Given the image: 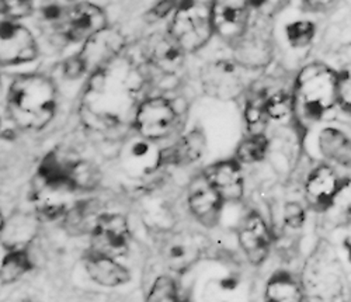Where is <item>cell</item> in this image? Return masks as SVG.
<instances>
[{
  "instance_id": "cell-9",
  "label": "cell",
  "mask_w": 351,
  "mask_h": 302,
  "mask_svg": "<svg viewBox=\"0 0 351 302\" xmlns=\"http://www.w3.org/2000/svg\"><path fill=\"white\" fill-rule=\"evenodd\" d=\"M174 110L171 104L162 99H151L145 102L136 114V126L142 137L146 139H159L169 134L174 123Z\"/></svg>"
},
{
  "instance_id": "cell-12",
  "label": "cell",
  "mask_w": 351,
  "mask_h": 302,
  "mask_svg": "<svg viewBox=\"0 0 351 302\" xmlns=\"http://www.w3.org/2000/svg\"><path fill=\"white\" fill-rule=\"evenodd\" d=\"M183 48L171 36L154 34L146 43L149 62L166 73H174L183 67Z\"/></svg>"
},
{
  "instance_id": "cell-21",
  "label": "cell",
  "mask_w": 351,
  "mask_h": 302,
  "mask_svg": "<svg viewBox=\"0 0 351 302\" xmlns=\"http://www.w3.org/2000/svg\"><path fill=\"white\" fill-rule=\"evenodd\" d=\"M266 297L269 301L274 302H297L301 301L302 294L298 283L291 276L282 273L270 280Z\"/></svg>"
},
{
  "instance_id": "cell-11",
  "label": "cell",
  "mask_w": 351,
  "mask_h": 302,
  "mask_svg": "<svg viewBox=\"0 0 351 302\" xmlns=\"http://www.w3.org/2000/svg\"><path fill=\"white\" fill-rule=\"evenodd\" d=\"M239 244L253 264H260L269 255L271 236L261 217L250 216L239 232Z\"/></svg>"
},
{
  "instance_id": "cell-30",
  "label": "cell",
  "mask_w": 351,
  "mask_h": 302,
  "mask_svg": "<svg viewBox=\"0 0 351 302\" xmlns=\"http://www.w3.org/2000/svg\"><path fill=\"white\" fill-rule=\"evenodd\" d=\"M332 207H339L341 214L351 216V180L340 181L339 190L329 208Z\"/></svg>"
},
{
  "instance_id": "cell-10",
  "label": "cell",
  "mask_w": 351,
  "mask_h": 302,
  "mask_svg": "<svg viewBox=\"0 0 351 302\" xmlns=\"http://www.w3.org/2000/svg\"><path fill=\"white\" fill-rule=\"evenodd\" d=\"M128 222L121 216H103L93 229V242L97 255L110 256L127 248Z\"/></svg>"
},
{
  "instance_id": "cell-25",
  "label": "cell",
  "mask_w": 351,
  "mask_h": 302,
  "mask_svg": "<svg viewBox=\"0 0 351 302\" xmlns=\"http://www.w3.org/2000/svg\"><path fill=\"white\" fill-rule=\"evenodd\" d=\"M246 119H247L249 128H252L254 131V134H257L256 131L261 130L266 126L269 115L266 111V96L265 95H258L254 99L249 100L247 107H246Z\"/></svg>"
},
{
  "instance_id": "cell-13",
  "label": "cell",
  "mask_w": 351,
  "mask_h": 302,
  "mask_svg": "<svg viewBox=\"0 0 351 302\" xmlns=\"http://www.w3.org/2000/svg\"><path fill=\"white\" fill-rule=\"evenodd\" d=\"M189 201L193 214L201 222L211 225L217 221L222 198L211 186L207 176L197 178L191 185Z\"/></svg>"
},
{
  "instance_id": "cell-23",
  "label": "cell",
  "mask_w": 351,
  "mask_h": 302,
  "mask_svg": "<svg viewBox=\"0 0 351 302\" xmlns=\"http://www.w3.org/2000/svg\"><path fill=\"white\" fill-rule=\"evenodd\" d=\"M267 152V139L261 134H253L238 148V159L243 163H254L265 158Z\"/></svg>"
},
{
  "instance_id": "cell-17",
  "label": "cell",
  "mask_w": 351,
  "mask_h": 302,
  "mask_svg": "<svg viewBox=\"0 0 351 302\" xmlns=\"http://www.w3.org/2000/svg\"><path fill=\"white\" fill-rule=\"evenodd\" d=\"M340 181L336 173L328 167L322 166L312 172L306 181V196L309 201L319 208H329L337 190Z\"/></svg>"
},
{
  "instance_id": "cell-27",
  "label": "cell",
  "mask_w": 351,
  "mask_h": 302,
  "mask_svg": "<svg viewBox=\"0 0 351 302\" xmlns=\"http://www.w3.org/2000/svg\"><path fill=\"white\" fill-rule=\"evenodd\" d=\"M178 299V288L170 277H159L148 295L151 302H171Z\"/></svg>"
},
{
  "instance_id": "cell-16",
  "label": "cell",
  "mask_w": 351,
  "mask_h": 302,
  "mask_svg": "<svg viewBox=\"0 0 351 302\" xmlns=\"http://www.w3.org/2000/svg\"><path fill=\"white\" fill-rule=\"evenodd\" d=\"M235 55L241 67L245 68H261L271 58L270 40L261 33H249L235 44Z\"/></svg>"
},
{
  "instance_id": "cell-24",
  "label": "cell",
  "mask_w": 351,
  "mask_h": 302,
  "mask_svg": "<svg viewBox=\"0 0 351 302\" xmlns=\"http://www.w3.org/2000/svg\"><path fill=\"white\" fill-rule=\"evenodd\" d=\"M295 110L294 96H289L284 92L266 96V111L269 118L282 119Z\"/></svg>"
},
{
  "instance_id": "cell-34",
  "label": "cell",
  "mask_w": 351,
  "mask_h": 302,
  "mask_svg": "<svg viewBox=\"0 0 351 302\" xmlns=\"http://www.w3.org/2000/svg\"><path fill=\"white\" fill-rule=\"evenodd\" d=\"M174 6V0H163V2H160L152 12L151 14L155 16V19H162L165 17Z\"/></svg>"
},
{
  "instance_id": "cell-31",
  "label": "cell",
  "mask_w": 351,
  "mask_h": 302,
  "mask_svg": "<svg viewBox=\"0 0 351 302\" xmlns=\"http://www.w3.org/2000/svg\"><path fill=\"white\" fill-rule=\"evenodd\" d=\"M305 213L300 204L289 202L284 207V221L291 228H300L304 224Z\"/></svg>"
},
{
  "instance_id": "cell-28",
  "label": "cell",
  "mask_w": 351,
  "mask_h": 302,
  "mask_svg": "<svg viewBox=\"0 0 351 302\" xmlns=\"http://www.w3.org/2000/svg\"><path fill=\"white\" fill-rule=\"evenodd\" d=\"M337 103L351 114V65L337 73Z\"/></svg>"
},
{
  "instance_id": "cell-7",
  "label": "cell",
  "mask_w": 351,
  "mask_h": 302,
  "mask_svg": "<svg viewBox=\"0 0 351 302\" xmlns=\"http://www.w3.org/2000/svg\"><path fill=\"white\" fill-rule=\"evenodd\" d=\"M37 55V43L25 27L12 21L2 24V65L32 62Z\"/></svg>"
},
{
  "instance_id": "cell-19",
  "label": "cell",
  "mask_w": 351,
  "mask_h": 302,
  "mask_svg": "<svg viewBox=\"0 0 351 302\" xmlns=\"http://www.w3.org/2000/svg\"><path fill=\"white\" fill-rule=\"evenodd\" d=\"M86 267L92 280L106 287H117L130 280L128 270L106 255L96 253L87 262Z\"/></svg>"
},
{
  "instance_id": "cell-32",
  "label": "cell",
  "mask_w": 351,
  "mask_h": 302,
  "mask_svg": "<svg viewBox=\"0 0 351 302\" xmlns=\"http://www.w3.org/2000/svg\"><path fill=\"white\" fill-rule=\"evenodd\" d=\"M249 3L257 13L263 16H273L280 10L282 0H249Z\"/></svg>"
},
{
  "instance_id": "cell-2",
  "label": "cell",
  "mask_w": 351,
  "mask_h": 302,
  "mask_svg": "<svg viewBox=\"0 0 351 302\" xmlns=\"http://www.w3.org/2000/svg\"><path fill=\"white\" fill-rule=\"evenodd\" d=\"M294 102L305 117L319 119L337 103V73L319 62L305 67L295 82Z\"/></svg>"
},
{
  "instance_id": "cell-18",
  "label": "cell",
  "mask_w": 351,
  "mask_h": 302,
  "mask_svg": "<svg viewBox=\"0 0 351 302\" xmlns=\"http://www.w3.org/2000/svg\"><path fill=\"white\" fill-rule=\"evenodd\" d=\"M206 148V137L201 131H194L182 138L174 146L163 150L159 162L169 165H189L197 161Z\"/></svg>"
},
{
  "instance_id": "cell-8",
  "label": "cell",
  "mask_w": 351,
  "mask_h": 302,
  "mask_svg": "<svg viewBox=\"0 0 351 302\" xmlns=\"http://www.w3.org/2000/svg\"><path fill=\"white\" fill-rule=\"evenodd\" d=\"M64 27L71 41L82 43L107 28V17L96 5L79 3L66 14Z\"/></svg>"
},
{
  "instance_id": "cell-26",
  "label": "cell",
  "mask_w": 351,
  "mask_h": 302,
  "mask_svg": "<svg viewBox=\"0 0 351 302\" xmlns=\"http://www.w3.org/2000/svg\"><path fill=\"white\" fill-rule=\"evenodd\" d=\"M315 36V25L311 21H297L287 27L288 43L294 48L306 47Z\"/></svg>"
},
{
  "instance_id": "cell-5",
  "label": "cell",
  "mask_w": 351,
  "mask_h": 302,
  "mask_svg": "<svg viewBox=\"0 0 351 302\" xmlns=\"http://www.w3.org/2000/svg\"><path fill=\"white\" fill-rule=\"evenodd\" d=\"M249 0H214V32L225 41L237 44L249 30Z\"/></svg>"
},
{
  "instance_id": "cell-4",
  "label": "cell",
  "mask_w": 351,
  "mask_h": 302,
  "mask_svg": "<svg viewBox=\"0 0 351 302\" xmlns=\"http://www.w3.org/2000/svg\"><path fill=\"white\" fill-rule=\"evenodd\" d=\"M201 83L204 92L218 100L237 99L245 89V80L239 67L228 60H217L204 68Z\"/></svg>"
},
{
  "instance_id": "cell-15",
  "label": "cell",
  "mask_w": 351,
  "mask_h": 302,
  "mask_svg": "<svg viewBox=\"0 0 351 302\" xmlns=\"http://www.w3.org/2000/svg\"><path fill=\"white\" fill-rule=\"evenodd\" d=\"M162 255L170 268L183 271L198 259L199 246L193 236L178 233L163 240Z\"/></svg>"
},
{
  "instance_id": "cell-6",
  "label": "cell",
  "mask_w": 351,
  "mask_h": 302,
  "mask_svg": "<svg viewBox=\"0 0 351 302\" xmlns=\"http://www.w3.org/2000/svg\"><path fill=\"white\" fill-rule=\"evenodd\" d=\"M124 47V38L115 30L104 28L92 38L84 41V47L80 51L77 59L83 67V71H93L95 73L104 69L111 60L120 54Z\"/></svg>"
},
{
  "instance_id": "cell-1",
  "label": "cell",
  "mask_w": 351,
  "mask_h": 302,
  "mask_svg": "<svg viewBox=\"0 0 351 302\" xmlns=\"http://www.w3.org/2000/svg\"><path fill=\"white\" fill-rule=\"evenodd\" d=\"M56 90L43 75L17 78L9 90V111L14 123L27 130L44 128L55 113Z\"/></svg>"
},
{
  "instance_id": "cell-36",
  "label": "cell",
  "mask_w": 351,
  "mask_h": 302,
  "mask_svg": "<svg viewBox=\"0 0 351 302\" xmlns=\"http://www.w3.org/2000/svg\"><path fill=\"white\" fill-rule=\"evenodd\" d=\"M348 256H350V260H351V245H348Z\"/></svg>"
},
{
  "instance_id": "cell-35",
  "label": "cell",
  "mask_w": 351,
  "mask_h": 302,
  "mask_svg": "<svg viewBox=\"0 0 351 302\" xmlns=\"http://www.w3.org/2000/svg\"><path fill=\"white\" fill-rule=\"evenodd\" d=\"M60 9L58 8H55V6H51V8H48L47 10H45V16L48 17V19H56V17H60Z\"/></svg>"
},
{
  "instance_id": "cell-20",
  "label": "cell",
  "mask_w": 351,
  "mask_h": 302,
  "mask_svg": "<svg viewBox=\"0 0 351 302\" xmlns=\"http://www.w3.org/2000/svg\"><path fill=\"white\" fill-rule=\"evenodd\" d=\"M319 148L328 159L351 169V138L336 128H326L319 135Z\"/></svg>"
},
{
  "instance_id": "cell-22",
  "label": "cell",
  "mask_w": 351,
  "mask_h": 302,
  "mask_svg": "<svg viewBox=\"0 0 351 302\" xmlns=\"http://www.w3.org/2000/svg\"><path fill=\"white\" fill-rule=\"evenodd\" d=\"M32 263L25 252H13L6 256L2 264V283L10 284L30 270Z\"/></svg>"
},
{
  "instance_id": "cell-33",
  "label": "cell",
  "mask_w": 351,
  "mask_h": 302,
  "mask_svg": "<svg viewBox=\"0 0 351 302\" xmlns=\"http://www.w3.org/2000/svg\"><path fill=\"white\" fill-rule=\"evenodd\" d=\"M302 2L311 12H326L332 9L339 0H302Z\"/></svg>"
},
{
  "instance_id": "cell-29",
  "label": "cell",
  "mask_w": 351,
  "mask_h": 302,
  "mask_svg": "<svg viewBox=\"0 0 351 302\" xmlns=\"http://www.w3.org/2000/svg\"><path fill=\"white\" fill-rule=\"evenodd\" d=\"M33 12L32 0H2V13L10 20H20Z\"/></svg>"
},
{
  "instance_id": "cell-14",
  "label": "cell",
  "mask_w": 351,
  "mask_h": 302,
  "mask_svg": "<svg viewBox=\"0 0 351 302\" xmlns=\"http://www.w3.org/2000/svg\"><path fill=\"white\" fill-rule=\"evenodd\" d=\"M207 178L222 201H237L243 194V178L235 162H221L207 172Z\"/></svg>"
},
{
  "instance_id": "cell-3",
  "label": "cell",
  "mask_w": 351,
  "mask_h": 302,
  "mask_svg": "<svg viewBox=\"0 0 351 302\" xmlns=\"http://www.w3.org/2000/svg\"><path fill=\"white\" fill-rule=\"evenodd\" d=\"M214 0H182L174 13L170 36L184 52L206 45L214 32Z\"/></svg>"
}]
</instances>
